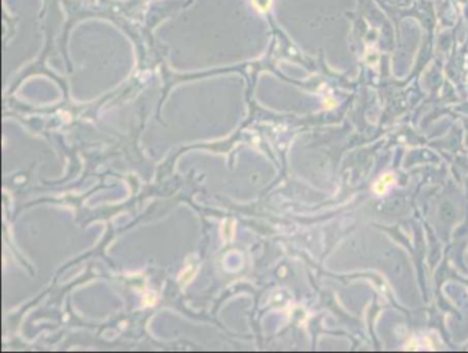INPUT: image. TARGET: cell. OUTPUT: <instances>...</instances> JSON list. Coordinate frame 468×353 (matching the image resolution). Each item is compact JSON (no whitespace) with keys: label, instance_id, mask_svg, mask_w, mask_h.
Listing matches in <instances>:
<instances>
[{"label":"cell","instance_id":"obj_1","mask_svg":"<svg viewBox=\"0 0 468 353\" xmlns=\"http://www.w3.org/2000/svg\"><path fill=\"white\" fill-rule=\"evenodd\" d=\"M394 183H396V176L393 173H384L373 184V191L376 192L377 195H384L394 186Z\"/></svg>","mask_w":468,"mask_h":353}]
</instances>
